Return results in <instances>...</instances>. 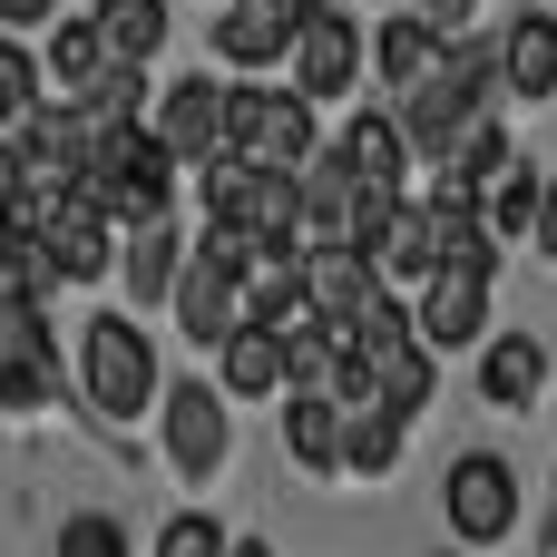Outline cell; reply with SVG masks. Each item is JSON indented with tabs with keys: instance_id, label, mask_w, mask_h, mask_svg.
<instances>
[{
	"instance_id": "8992f818",
	"label": "cell",
	"mask_w": 557,
	"mask_h": 557,
	"mask_svg": "<svg viewBox=\"0 0 557 557\" xmlns=\"http://www.w3.org/2000/svg\"><path fill=\"white\" fill-rule=\"evenodd\" d=\"M78 382H88V401H98L108 421H137V411H157V392H166L157 343H147L127 313H98V323L78 333Z\"/></svg>"
},
{
	"instance_id": "4fadbf2b",
	"label": "cell",
	"mask_w": 557,
	"mask_h": 557,
	"mask_svg": "<svg viewBox=\"0 0 557 557\" xmlns=\"http://www.w3.org/2000/svg\"><path fill=\"white\" fill-rule=\"evenodd\" d=\"M206 49H215V69H245V78H264V69H284V49H294V10L225 0V10L206 20Z\"/></svg>"
},
{
	"instance_id": "7c38bea8",
	"label": "cell",
	"mask_w": 557,
	"mask_h": 557,
	"mask_svg": "<svg viewBox=\"0 0 557 557\" xmlns=\"http://www.w3.org/2000/svg\"><path fill=\"white\" fill-rule=\"evenodd\" d=\"M490 274H431L421 284V304H411V333H421V352H470V343H490Z\"/></svg>"
},
{
	"instance_id": "ac0fdd59",
	"label": "cell",
	"mask_w": 557,
	"mask_h": 557,
	"mask_svg": "<svg viewBox=\"0 0 557 557\" xmlns=\"http://www.w3.org/2000/svg\"><path fill=\"white\" fill-rule=\"evenodd\" d=\"M245 323L264 333L304 323V245H245Z\"/></svg>"
},
{
	"instance_id": "7402d4cb",
	"label": "cell",
	"mask_w": 557,
	"mask_h": 557,
	"mask_svg": "<svg viewBox=\"0 0 557 557\" xmlns=\"http://www.w3.org/2000/svg\"><path fill=\"white\" fill-rule=\"evenodd\" d=\"M215 392H225V401H284V333L245 323V333L215 352Z\"/></svg>"
},
{
	"instance_id": "f1b7e54d",
	"label": "cell",
	"mask_w": 557,
	"mask_h": 557,
	"mask_svg": "<svg viewBox=\"0 0 557 557\" xmlns=\"http://www.w3.org/2000/svg\"><path fill=\"white\" fill-rule=\"evenodd\" d=\"M147 98H157V88H147V69L108 59V69H98V78H88V88H78L69 108H78L88 127H137V117H147Z\"/></svg>"
},
{
	"instance_id": "4dcf8cb0",
	"label": "cell",
	"mask_w": 557,
	"mask_h": 557,
	"mask_svg": "<svg viewBox=\"0 0 557 557\" xmlns=\"http://www.w3.org/2000/svg\"><path fill=\"white\" fill-rule=\"evenodd\" d=\"M39 88H49V78H39V59H29V39H10V29H0V137H20V127H29V108H39Z\"/></svg>"
},
{
	"instance_id": "74e56055",
	"label": "cell",
	"mask_w": 557,
	"mask_h": 557,
	"mask_svg": "<svg viewBox=\"0 0 557 557\" xmlns=\"http://www.w3.org/2000/svg\"><path fill=\"white\" fill-rule=\"evenodd\" d=\"M225 557H274V539H225Z\"/></svg>"
},
{
	"instance_id": "5b68a950",
	"label": "cell",
	"mask_w": 557,
	"mask_h": 557,
	"mask_svg": "<svg viewBox=\"0 0 557 557\" xmlns=\"http://www.w3.org/2000/svg\"><path fill=\"white\" fill-rule=\"evenodd\" d=\"M196 206H206V225H225V235H245V245H294V225H304L294 176L245 166V157H206V166H196Z\"/></svg>"
},
{
	"instance_id": "d6a6232c",
	"label": "cell",
	"mask_w": 557,
	"mask_h": 557,
	"mask_svg": "<svg viewBox=\"0 0 557 557\" xmlns=\"http://www.w3.org/2000/svg\"><path fill=\"white\" fill-rule=\"evenodd\" d=\"M0 284L10 294H49V264L29 245V215H10V206H0Z\"/></svg>"
},
{
	"instance_id": "ab89813d",
	"label": "cell",
	"mask_w": 557,
	"mask_h": 557,
	"mask_svg": "<svg viewBox=\"0 0 557 557\" xmlns=\"http://www.w3.org/2000/svg\"><path fill=\"white\" fill-rule=\"evenodd\" d=\"M441 557H460V548H441Z\"/></svg>"
},
{
	"instance_id": "cb8c5ba5",
	"label": "cell",
	"mask_w": 557,
	"mask_h": 557,
	"mask_svg": "<svg viewBox=\"0 0 557 557\" xmlns=\"http://www.w3.org/2000/svg\"><path fill=\"white\" fill-rule=\"evenodd\" d=\"M284 450L304 480H343V411L313 392H284Z\"/></svg>"
},
{
	"instance_id": "d6986e66",
	"label": "cell",
	"mask_w": 557,
	"mask_h": 557,
	"mask_svg": "<svg viewBox=\"0 0 557 557\" xmlns=\"http://www.w3.org/2000/svg\"><path fill=\"white\" fill-rule=\"evenodd\" d=\"M490 49H499V88L509 98H529V108L557 98V10H519Z\"/></svg>"
},
{
	"instance_id": "f35d334b",
	"label": "cell",
	"mask_w": 557,
	"mask_h": 557,
	"mask_svg": "<svg viewBox=\"0 0 557 557\" xmlns=\"http://www.w3.org/2000/svg\"><path fill=\"white\" fill-rule=\"evenodd\" d=\"M255 10H294V0H255Z\"/></svg>"
},
{
	"instance_id": "1f68e13d",
	"label": "cell",
	"mask_w": 557,
	"mask_h": 557,
	"mask_svg": "<svg viewBox=\"0 0 557 557\" xmlns=\"http://www.w3.org/2000/svg\"><path fill=\"white\" fill-rule=\"evenodd\" d=\"M49 557H127L117 509H69V519H59V548H49Z\"/></svg>"
},
{
	"instance_id": "44dd1931",
	"label": "cell",
	"mask_w": 557,
	"mask_h": 557,
	"mask_svg": "<svg viewBox=\"0 0 557 557\" xmlns=\"http://www.w3.org/2000/svg\"><path fill=\"white\" fill-rule=\"evenodd\" d=\"M176 274H186L176 215H157V225H127V235H117V284H127V304H166V294H176Z\"/></svg>"
},
{
	"instance_id": "ffe728a7",
	"label": "cell",
	"mask_w": 557,
	"mask_h": 557,
	"mask_svg": "<svg viewBox=\"0 0 557 557\" xmlns=\"http://www.w3.org/2000/svg\"><path fill=\"white\" fill-rule=\"evenodd\" d=\"M548 392V343L539 333H490L480 343V401L490 411H529Z\"/></svg>"
},
{
	"instance_id": "d4e9b609",
	"label": "cell",
	"mask_w": 557,
	"mask_h": 557,
	"mask_svg": "<svg viewBox=\"0 0 557 557\" xmlns=\"http://www.w3.org/2000/svg\"><path fill=\"white\" fill-rule=\"evenodd\" d=\"M88 20H98L108 59H127V69H147V59L176 39V0H98Z\"/></svg>"
},
{
	"instance_id": "52a82bcc",
	"label": "cell",
	"mask_w": 557,
	"mask_h": 557,
	"mask_svg": "<svg viewBox=\"0 0 557 557\" xmlns=\"http://www.w3.org/2000/svg\"><path fill=\"white\" fill-rule=\"evenodd\" d=\"M29 245H39V264H49V284H98V274H117V225L98 215L88 186L29 196Z\"/></svg>"
},
{
	"instance_id": "7a4b0ae2",
	"label": "cell",
	"mask_w": 557,
	"mask_h": 557,
	"mask_svg": "<svg viewBox=\"0 0 557 557\" xmlns=\"http://www.w3.org/2000/svg\"><path fill=\"white\" fill-rule=\"evenodd\" d=\"M225 157L304 176L323 157V108L294 98V88H274V78H245V88H225Z\"/></svg>"
},
{
	"instance_id": "e0dca14e",
	"label": "cell",
	"mask_w": 557,
	"mask_h": 557,
	"mask_svg": "<svg viewBox=\"0 0 557 557\" xmlns=\"http://www.w3.org/2000/svg\"><path fill=\"white\" fill-rule=\"evenodd\" d=\"M372 196H401V176H411V147H401V127H392V108H343V137H323Z\"/></svg>"
},
{
	"instance_id": "9c48e42d",
	"label": "cell",
	"mask_w": 557,
	"mask_h": 557,
	"mask_svg": "<svg viewBox=\"0 0 557 557\" xmlns=\"http://www.w3.org/2000/svg\"><path fill=\"white\" fill-rule=\"evenodd\" d=\"M176 166H206V157H225V78H166L157 98H147V117H137Z\"/></svg>"
},
{
	"instance_id": "83f0119b",
	"label": "cell",
	"mask_w": 557,
	"mask_h": 557,
	"mask_svg": "<svg viewBox=\"0 0 557 557\" xmlns=\"http://www.w3.org/2000/svg\"><path fill=\"white\" fill-rule=\"evenodd\" d=\"M431 401H441V352H421V343H411L401 362H382V372H372V411H392L401 431H411Z\"/></svg>"
},
{
	"instance_id": "30bf717a",
	"label": "cell",
	"mask_w": 557,
	"mask_h": 557,
	"mask_svg": "<svg viewBox=\"0 0 557 557\" xmlns=\"http://www.w3.org/2000/svg\"><path fill=\"white\" fill-rule=\"evenodd\" d=\"M157 421H166V470H176L186 490H206V480L225 470V392L186 372V382L157 392Z\"/></svg>"
},
{
	"instance_id": "d590c367",
	"label": "cell",
	"mask_w": 557,
	"mask_h": 557,
	"mask_svg": "<svg viewBox=\"0 0 557 557\" xmlns=\"http://www.w3.org/2000/svg\"><path fill=\"white\" fill-rule=\"evenodd\" d=\"M49 20H59V0H0V29H10V39H20V29H49Z\"/></svg>"
},
{
	"instance_id": "8fae6325",
	"label": "cell",
	"mask_w": 557,
	"mask_h": 557,
	"mask_svg": "<svg viewBox=\"0 0 557 557\" xmlns=\"http://www.w3.org/2000/svg\"><path fill=\"white\" fill-rule=\"evenodd\" d=\"M0 411L10 421L49 411V323H39V294H10V284H0Z\"/></svg>"
},
{
	"instance_id": "4316f807",
	"label": "cell",
	"mask_w": 557,
	"mask_h": 557,
	"mask_svg": "<svg viewBox=\"0 0 557 557\" xmlns=\"http://www.w3.org/2000/svg\"><path fill=\"white\" fill-rule=\"evenodd\" d=\"M39 39H49V49H39V78H59L69 98H78V88H88V78L108 69V39H98V20H88V10H69V20H49Z\"/></svg>"
},
{
	"instance_id": "3957f363",
	"label": "cell",
	"mask_w": 557,
	"mask_h": 557,
	"mask_svg": "<svg viewBox=\"0 0 557 557\" xmlns=\"http://www.w3.org/2000/svg\"><path fill=\"white\" fill-rule=\"evenodd\" d=\"M176 323H186V352H225L235 333H245V235H225V225H206L196 245H186V274H176Z\"/></svg>"
},
{
	"instance_id": "836d02e7",
	"label": "cell",
	"mask_w": 557,
	"mask_h": 557,
	"mask_svg": "<svg viewBox=\"0 0 557 557\" xmlns=\"http://www.w3.org/2000/svg\"><path fill=\"white\" fill-rule=\"evenodd\" d=\"M157 557H225V519L215 509H176L157 529Z\"/></svg>"
},
{
	"instance_id": "6da1fadb",
	"label": "cell",
	"mask_w": 557,
	"mask_h": 557,
	"mask_svg": "<svg viewBox=\"0 0 557 557\" xmlns=\"http://www.w3.org/2000/svg\"><path fill=\"white\" fill-rule=\"evenodd\" d=\"M490 117H499V49H490V39H441V59L392 98L401 147H411V157H431V166H450Z\"/></svg>"
},
{
	"instance_id": "9a60e30c",
	"label": "cell",
	"mask_w": 557,
	"mask_h": 557,
	"mask_svg": "<svg viewBox=\"0 0 557 557\" xmlns=\"http://www.w3.org/2000/svg\"><path fill=\"white\" fill-rule=\"evenodd\" d=\"M362 255H372L382 294H421V284L441 274V235H431V206H411V196H401V206L372 225V245H362Z\"/></svg>"
},
{
	"instance_id": "8d00e7d4",
	"label": "cell",
	"mask_w": 557,
	"mask_h": 557,
	"mask_svg": "<svg viewBox=\"0 0 557 557\" xmlns=\"http://www.w3.org/2000/svg\"><path fill=\"white\" fill-rule=\"evenodd\" d=\"M529 235H539V255H548V264H557V176H548V186H539V225H529Z\"/></svg>"
},
{
	"instance_id": "60d3db41",
	"label": "cell",
	"mask_w": 557,
	"mask_h": 557,
	"mask_svg": "<svg viewBox=\"0 0 557 557\" xmlns=\"http://www.w3.org/2000/svg\"><path fill=\"white\" fill-rule=\"evenodd\" d=\"M392 10H401V0H392Z\"/></svg>"
},
{
	"instance_id": "603a6c76",
	"label": "cell",
	"mask_w": 557,
	"mask_h": 557,
	"mask_svg": "<svg viewBox=\"0 0 557 557\" xmlns=\"http://www.w3.org/2000/svg\"><path fill=\"white\" fill-rule=\"evenodd\" d=\"M362 49H372V78H382V88L401 98V88H411V78H421L431 59H441V29H431L421 10H392L382 29H362Z\"/></svg>"
},
{
	"instance_id": "e575fe53",
	"label": "cell",
	"mask_w": 557,
	"mask_h": 557,
	"mask_svg": "<svg viewBox=\"0 0 557 557\" xmlns=\"http://www.w3.org/2000/svg\"><path fill=\"white\" fill-rule=\"evenodd\" d=\"M0 206L29 215V157H20V137H0Z\"/></svg>"
},
{
	"instance_id": "f546056e",
	"label": "cell",
	"mask_w": 557,
	"mask_h": 557,
	"mask_svg": "<svg viewBox=\"0 0 557 557\" xmlns=\"http://www.w3.org/2000/svg\"><path fill=\"white\" fill-rule=\"evenodd\" d=\"M401 470V421L392 411H343V480H392Z\"/></svg>"
},
{
	"instance_id": "b9f144b4",
	"label": "cell",
	"mask_w": 557,
	"mask_h": 557,
	"mask_svg": "<svg viewBox=\"0 0 557 557\" xmlns=\"http://www.w3.org/2000/svg\"><path fill=\"white\" fill-rule=\"evenodd\" d=\"M88 10H98V0H88Z\"/></svg>"
},
{
	"instance_id": "ba28073f",
	"label": "cell",
	"mask_w": 557,
	"mask_h": 557,
	"mask_svg": "<svg viewBox=\"0 0 557 557\" xmlns=\"http://www.w3.org/2000/svg\"><path fill=\"white\" fill-rule=\"evenodd\" d=\"M441 519H450L460 548H499V539L519 529V470H509L499 450H460V460L441 470Z\"/></svg>"
},
{
	"instance_id": "2e32d148",
	"label": "cell",
	"mask_w": 557,
	"mask_h": 557,
	"mask_svg": "<svg viewBox=\"0 0 557 557\" xmlns=\"http://www.w3.org/2000/svg\"><path fill=\"white\" fill-rule=\"evenodd\" d=\"M382 294V274H372V255L362 245H304V313L313 323H343L352 333V313Z\"/></svg>"
},
{
	"instance_id": "484cf974",
	"label": "cell",
	"mask_w": 557,
	"mask_h": 557,
	"mask_svg": "<svg viewBox=\"0 0 557 557\" xmlns=\"http://www.w3.org/2000/svg\"><path fill=\"white\" fill-rule=\"evenodd\" d=\"M539 186H548V176H539L529 157H509L499 176H480V225L499 235V255H509V245H519V235L539 225Z\"/></svg>"
},
{
	"instance_id": "5bb4252c",
	"label": "cell",
	"mask_w": 557,
	"mask_h": 557,
	"mask_svg": "<svg viewBox=\"0 0 557 557\" xmlns=\"http://www.w3.org/2000/svg\"><path fill=\"white\" fill-rule=\"evenodd\" d=\"M20 157H29V196L88 186V117L39 98V108H29V127H20Z\"/></svg>"
},
{
	"instance_id": "277c9868",
	"label": "cell",
	"mask_w": 557,
	"mask_h": 557,
	"mask_svg": "<svg viewBox=\"0 0 557 557\" xmlns=\"http://www.w3.org/2000/svg\"><path fill=\"white\" fill-rule=\"evenodd\" d=\"M372 49H362V20L343 0H294V49H284V88L313 98V108H352Z\"/></svg>"
}]
</instances>
